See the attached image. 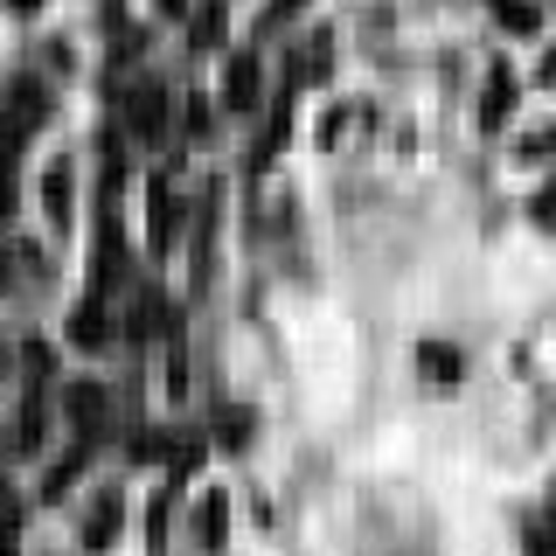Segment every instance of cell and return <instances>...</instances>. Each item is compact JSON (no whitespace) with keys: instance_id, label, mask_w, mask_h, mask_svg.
Returning <instances> with one entry per match:
<instances>
[{"instance_id":"obj_3","label":"cell","mask_w":556,"mask_h":556,"mask_svg":"<svg viewBox=\"0 0 556 556\" xmlns=\"http://www.w3.org/2000/svg\"><path fill=\"white\" fill-rule=\"evenodd\" d=\"M132 334H153V341H181V306L167 292H139L132 306Z\"/></svg>"},{"instance_id":"obj_20","label":"cell","mask_w":556,"mask_h":556,"mask_svg":"<svg viewBox=\"0 0 556 556\" xmlns=\"http://www.w3.org/2000/svg\"><path fill=\"white\" fill-rule=\"evenodd\" d=\"M174 466H181V473H195V466H202V439H181V445H174Z\"/></svg>"},{"instance_id":"obj_21","label":"cell","mask_w":556,"mask_h":556,"mask_svg":"<svg viewBox=\"0 0 556 556\" xmlns=\"http://www.w3.org/2000/svg\"><path fill=\"white\" fill-rule=\"evenodd\" d=\"M535 223H543V230H556V188H543V195H535Z\"/></svg>"},{"instance_id":"obj_23","label":"cell","mask_w":556,"mask_h":556,"mask_svg":"<svg viewBox=\"0 0 556 556\" xmlns=\"http://www.w3.org/2000/svg\"><path fill=\"white\" fill-rule=\"evenodd\" d=\"M529 153H556V126H543V132H529Z\"/></svg>"},{"instance_id":"obj_16","label":"cell","mask_w":556,"mask_h":556,"mask_svg":"<svg viewBox=\"0 0 556 556\" xmlns=\"http://www.w3.org/2000/svg\"><path fill=\"white\" fill-rule=\"evenodd\" d=\"M42 195H49V216L63 223V216H70V174H63V167L49 174V188H42Z\"/></svg>"},{"instance_id":"obj_19","label":"cell","mask_w":556,"mask_h":556,"mask_svg":"<svg viewBox=\"0 0 556 556\" xmlns=\"http://www.w3.org/2000/svg\"><path fill=\"white\" fill-rule=\"evenodd\" d=\"M22 362H28V376H35V382H42L49 369H56V355H49V348H42V341H35V348H28V355H22Z\"/></svg>"},{"instance_id":"obj_12","label":"cell","mask_w":556,"mask_h":556,"mask_svg":"<svg viewBox=\"0 0 556 556\" xmlns=\"http://www.w3.org/2000/svg\"><path fill=\"white\" fill-rule=\"evenodd\" d=\"M223 529H230V508H223V494H208V501H202V515H195L202 549H216V543H223Z\"/></svg>"},{"instance_id":"obj_6","label":"cell","mask_w":556,"mask_h":556,"mask_svg":"<svg viewBox=\"0 0 556 556\" xmlns=\"http://www.w3.org/2000/svg\"><path fill=\"white\" fill-rule=\"evenodd\" d=\"M63 404H70V425H77L84 439H98V425H104V410H112V396H104L98 382H70Z\"/></svg>"},{"instance_id":"obj_18","label":"cell","mask_w":556,"mask_h":556,"mask_svg":"<svg viewBox=\"0 0 556 556\" xmlns=\"http://www.w3.org/2000/svg\"><path fill=\"white\" fill-rule=\"evenodd\" d=\"M529 556H556V515H549V521H535V529H529Z\"/></svg>"},{"instance_id":"obj_5","label":"cell","mask_w":556,"mask_h":556,"mask_svg":"<svg viewBox=\"0 0 556 556\" xmlns=\"http://www.w3.org/2000/svg\"><path fill=\"white\" fill-rule=\"evenodd\" d=\"M42 118H49V91H42L35 77H22V84L8 91V132H35Z\"/></svg>"},{"instance_id":"obj_22","label":"cell","mask_w":556,"mask_h":556,"mask_svg":"<svg viewBox=\"0 0 556 556\" xmlns=\"http://www.w3.org/2000/svg\"><path fill=\"white\" fill-rule=\"evenodd\" d=\"M300 8H306V0H271V8H265V22L278 28V22H292V14H300Z\"/></svg>"},{"instance_id":"obj_4","label":"cell","mask_w":556,"mask_h":556,"mask_svg":"<svg viewBox=\"0 0 556 556\" xmlns=\"http://www.w3.org/2000/svg\"><path fill=\"white\" fill-rule=\"evenodd\" d=\"M257 91H265V70H257V56H251V49H237V56H230V70H223V104H230V112H251V104H257Z\"/></svg>"},{"instance_id":"obj_14","label":"cell","mask_w":556,"mask_h":556,"mask_svg":"<svg viewBox=\"0 0 556 556\" xmlns=\"http://www.w3.org/2000/svg\"><path fill=\"white\" fill-rule=\"evenodd\" d=\"M494 14H501V28H508V35H529L535 28V8H529V0H494Z\"/></svg>"},{"instance_id":"obj_27","label":"cell","mask_w":556,"mask_h":556,"mask_svg":"<svg viewBox=\"0 0 556 556\" xmlns=\"http://www.w3.org/2000/svg\"><path fill=\"white\" fill-rule=\"evenodd\" d=\"M0 556H14V549H8V543H0Z\"/></svg>"},{"instance_id":"obj_9","label":"cell","mask_w":556,"mask_h":556,"mask_svg":"<svg viewBox=\"0 0 556 556\" xmlns=\"http://www.w3.org/2000/svg\"><path fill=\"white\" fill-rule=\"evenodd\" d=\"M417 369H425L431 390H452V382H459V355L439 348V341H425V348H417Z\"/></svg>"},{"instance_id":"obj_15","label":"cell","mask_w":556,"mask_h":556,"mask_svg":"<svg viewBox=\"0 0 556 556\" xmlns=\"http://www.w3.org/2000/svg\"><path fill=\"white\" fill-rule=\"evenodd\" d=\"M181 126H188V139H208V126H216V112H208V98H188Z\"/></svg>"},{"instance_id":"obj_11","label":"cell","mask_w":556,"mask_h":556,"mask_svg":"<svg viewBox=\"0 0 556 556\" xmlns=\"http://www.w3.org/2000/svg\"><path fill=\"white\" fill-rule=\"evenodd\" d=\"M112 535H118V494H104L91 508V521H84V549H104Z\"/></svg>"},{"instance_id":"obj_10","label":"cell","mask_w":556,"mask_h":556,"mask_svg":"<svg viewBox=\"0 0 556 556\" xmlns=\"http://www.w3.org/2000/svg\"><path fill=\"white\" fill-rule=\"evenodd\" d=\"M223 28H230V14H223V0H202V8H195V22H188V42H195L202 56H208V49L223 42Z\"/></svg>"},{"instance_id":"obj_28","label":"cell","mask_w":556,"mask_h":556,"mask_svg":"<svg viewBox=\"0 0 556 556\" xmlns=\"http://www.w3.org/2000/svg\"><path fill=\"white\" fill-rule=\"evenodd\" d=\"M0 369H8V355H0Z\"/></svg>"},{"instance_id":"obj_24","label":"cell","mask_w":556,"mask_h":556,"mask_svg":"<svg viewBox=\"0 0 556 556\" xmlns=\"http://www.w3.org/2000/svg\"><path fill=\"white\" fill-rule=\"evenodd\" d=\"M543 84H549V91H556V49H549V56H543Z\"/></svg>"},{"instance_id":"obj_26","label":"cell","mask_w":556,"mask_h":556,"mask_svg":"<svg viewBox=\"0 0 556 556\" xmlns=\"http://www.w3.org/2000/svg\"><path fill=\"white\" fill-rule=\"evenodd\" d=\"M188 8V0H161V14H181Z\"/></svg>"},{"instance_id":"obj_13","label":"cell","mask_w":556,"mask_h":556,"mask_svg":"<svg viewBox=\"0 0 556 556\" xmlns=\"http://www.w3.org/2000/svg\"><path fill=\"white\" fill-rule=\"evenodd\" d=\"M216 439L230 445V452H243V445H251V410H243V404H230V410H216Z\"/></svg>"},{"instance_id":"obj_17","label":"cell","mask_w":556,"mask_h":556,"mask_svg":"<svg viewBox=\"0 0 556 556\" xmlns=\"http://www.w3.org/2000/svg\"><path fill=\"white\" fill-rule=\"evenodd\" d=\"M167 439H174V431H139V439H132V459H167Z\"/></svg>"},{"instance_id":"obj_7","label":"cell","mask_w":556,"mask_h":556,"mask_svg":"<svg viewBox=\"0 0 556 556\" xmlns=\"http://www.w3.org/2000/svg\"><path fill=\"white\" fill-rule=\"evenodd\" d=\"M508 118H515V77H508V70H494L486 91H480V126L494 132V126H508Z\"/></svg>"},{"instance_id":"obj_2","label":"cell","mask_w":556,"mask_h":556,"mask_svg":"<svg viewBox=\"0 0 556 556\" xmlns=\"http://www.w3.org/2000/svg\"><path fill=\"white\" fill-rule=\"evenodd\" d=\"M181 195H174L167 181H153L147 188V230H153V251H167V243H181Z\"/></svg>"},{"instance_id":"obj_1","label":"cell","mask_w":556,"mask_h":556,"mask_svg":"<svg viewBox=\"0 0 556 556\" xmlns=\"http://www.w3.org/2000/svg\"><path fill=\"white\" fill-rule=\"evenodd\" d=\"M126 126L147 139V147L167 139V91H161V84H132V91H126Z\"/></svg>"},{"instance_id":"obj_25","label":"cell","mask_w":556,"mask_h":556,"mask_svg":"<svg viewBox=\"0 0 556 556\" xmlns=\"http://www.w3.org/2000/svg\"><path fill=\"white\" fill-rule=\"evenodd\" d=\"M8 8H22V14H35V8H42V0H8Z\"/></svg>"},{"instance_id":"obj_8","label":"cell","mask_w":556,"mask_h":556,"mask_svg":"<svg viewBox=\"0 0 556 556\" xmlns=\"http://www.w3.org/2000/svg\"><path fill=\"white\" fill-rule=\"evenodd\" d=\"M70 341H77V348H104V341H112V313H104L98 300H84L77 313H70Z\"/></svg>"}]
</instances>
